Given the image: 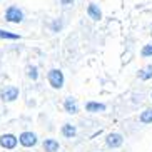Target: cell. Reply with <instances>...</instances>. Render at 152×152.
Masks as SVG:
<instances>
[{
	"instance_id": "obj_10",
	"label": "cell",
	"mask_w": 152,
	"mask_h": 152,
	"mask_svg": "<svg viewBox=\"0 0 152 152\" xmlns=\"http://www.w3.org/2000/svg\"><path fill=\"white\" fill-rule=\"evenodd\" d=\"M58 140L55 139H45L44 140V151L45 152H57L58 151Z\"/></svg>"
},
{
	"instance_id": "obj_6",
	"label": "cell",
	"mask_w": 152,
	"mask_h": 152,
	"mask_svg": "<svg viewBox=\"0 0 152 152\" xmlns=\"http://www.w3.org/2000/svg\"><path fill=\"white\" fill-rule=\"evenodd\" d=\"M18 142V137H15L14 134H4L0 137V145L4 149H15Z\"/></svg>"
},
{
	"instance_id": "obj_13",
	"label": "cell",
	"mask_w": 152,
	"mask_h": 152,
	"mask_svg": "<svg viewBox=\"0 0 152 152\" xmlns=\"http://www.w3.org/2000/svg\"><path fill=\"white\" fill-rule=\"evenodd\" d=\"M139 121L142 124H152V109H145L144 112H140Z\"/></svg>"
},
{
	"instance_id": "obj_18",
	"label": "cell",
	"mask_w": 152,
	"mask_h": 152,
	"mask_svg": "<svg viewBox=\"0 0 152 152\" xmlns=\"http://www.w3.org/2000/svg\"><path fill=\"white\" fill-rule=\"evenodd\" d=\"M74 2H75V0H60V4H62L64 7H70V5H74Z\"/></svg>"
},
{
	"instance_id": "obj_3",
	"label": "cell",
	"mask_w": 152,
	"mask_h": 152,
	"mask_svg": "<svg viewBox=\"0 0 152 152\" xmlns=\"http://www.w3.org/2000/svg\"><path fill=\"white\" fill-rule=\"evenodd\" d=\"M18 97V87L15 85H5L4 89L0 90V99L4 102H14Z\"/></svg>"
},
{
	"instance_id": "obj_14",
	"label": "cell",
	"mask_w": 152,
	"mask_h": 152,
	"mask_svg": "<svg viewBox=\"0 0 152 152\" xmlns=\"http://www.w3.org/2000/svg\"><path fill=\"white\" fill-rule=\"evenodd\" d=\"M0 39H5V40H18L20 35H18V34H14V32H9V30L0 28Z\"/></svg>"
},
{
	"instance_id": "obj_19",
	"label": "cell",
	"mask_w": 152,
	"mask_h": 152,
	"mask_svg": "<svg viewBox=\"0 0 152 152\" xmlns=\"http://www.w3.org/2000/svg\"><path fill=\"white\" fill-rule=\"evenodd\" d=\"M151 99H152V95H151Z\"/></svg>"
},
{
	"instance_id": "obj_12",
	"label": "cell",
	"mask_w": 152,
	"mask_h": 152,
	"mask_svg": "<svg viewBox=\"0 0 152 152\" xmlns=\"http://www.w3.org/2000/svg\"><path fill=\"white\" fill-rule=\"evenodd\" d=\"M139 79L140 80H151L152 79V65H147L142 70H139Z\"/></svg>"
},
{
	"instance_id": "obj_16",
	"label": "cell",
	"mask_w": 152,
	"mask_h": 152,
	"mask_svg": "<svg viewBox=\"0 0 152 152\" xmlns=\"http://www.w3.org/2000/svg\"><path fill=\"white\" fill-rule=\"evenodd\" d=\"M142 57H152V44H147L142 47Z\"/></svg>"
},
{
	"instance_id": "obj_7",
	"label": "cell",
	"mask_w": 152,
	"mask_h": 152,
	"mask_svg": "<svg viewBox=\"0 0 152 152\" xmlns=\"http://www.w3.org/2000/svg\"><path fill=\"white\" fill-rule=\"evenodd\" d=\"M64 109L67 114H77L79 112V105H77V100L72 97H67L65 99V102H64Z\"/></svg>"
},
{
	"instance_id": "obj_9",
	"label": "cell",
	"mask_w": 152,
	"mask_h": 152,
	"mask_svg": "<svg viewBox=\"0 0 152 152\" xmlns=\"http://www.w3.org/2000/svg\"><path fill=\"white\" fill-rule=\"evenodd\" d=\"M105 109H107L105 104H100V102H87L85 104V110L92 112V114H95V112H104Z\"/></svg>"
},
{
	"instance_id": "obj_2",
	"label": "cell",
	"mask_w": 152,
	"mask_h": 152,
	"mask_svg": "<svg viewBox=\"0 0 152 152\" xmlns=\"http://www.w3.org/2000/svg\"><path fill=\"white\" fill-rule=\"evenodd\" d=\"M5 20L12 23H20L23 20V12L18 7H15V5H10L7 9V12H5Z\"/></svg>"
},
{
	"instance_id": "obj_17",
	"label": "cell",
	"mask_w": 152,
	"mask_h": 152,
	"mask_svg": "<svg viewBox=\"0 0 152 152\" xmlns=\"http://www.w3.org/2000/svg\"><path fill=\"white\" fill-rule=\"evenodd\" d=\"M60 27H62V23L58 22V20H55L54 25H52V30H54V32H58V30H60Z\"/></svg>"
},
{
	"instance_id": "obj_8",
	"label": "cell",
	"mask_w": 152,
	"mask_h": 152,
	"mask_svg": "<svg viewBox=\"0 0 152 152\" xmlns=\"http://www.w3.org/2000/svg\"><path fill=\"white\" fill-rule=\"evenodd\" d=\"M87 14H89V17L92 18V20H100V18H102V12L99 9V5H95V4H89Z\"/></svg>"
},
{
	"instance_id": "obj_5",
	"label": "cell",
	"mask_w": 152,
	"mask_h": 152,
	"mask_svg": "<svg viewBox=\"0 0 152 152\" xmlns=\"http://www.w3.org/2000/svg\"><path fill=\"white\" fill-rule=\"evenodd\" d=\"M105 144H107V147H110V149H117L124 144V137H122V134H119V132H112V134L107 135Z\"/></svg>"
},
{
	"instance_id": "obj_11",
	"label": "cell",
	"mask_w": 152,
	"mask_h": 152,
	"mask_svg": "<svg viewBox=\"0 0 152 152\" xmlns=\"http://www.w3.org/2000/svg\"><path fill=\"white\" fill-rule=\"evenodd\" d=\"M77 134V129H75V125H72V124H65L62 125V135L64 137H67V139H74Z\"/></svg>"
},
{
	"instance_id": "obj_1",
	"label": "cell",
	"mask_w": 152,
	"mask_h": 152,
	"mask_svg": "<svg viewBox=\"0 0 152 152\" xmlns=\"http://www.w3.org/2000/svg\"><path fill=\"white\" fill-rule=\"evenodd\" d=\"M47 79H49V84L52 85L54 89H62V87H64V82H65L62 70H58V69H52V70H49V74H47Z\"/></svg>"
},
{
	"instance_id": "obj_4",
	"label": "cell",
	"mask_w": 152,
	"mask_h": 152,
	"mask_svg": "<svg viewBox=\"0 0 152 152\" xmlns=\"http://www.w3.org/2000/svg\"><path fill=\"white\" fill-rule=\"evenodd\" d=\"M18 142L22 144L23 147H34L37 144V135L34 132H22V134L18 135Z\"/></svg>"
},
{
	"instance_id": "obj_15",
	"label": "cell",
	"mask_w": 152,
	"mask_h": 152,
	"mask_svg": "<svg viewBox=\"0 0 152 152\" xmlns=\"http://www.w3.org/2000/svg\"><path fill=\"white\" fill-rule=\"evenodd\" d=\"M27 75H28V79H32V80H37V79H39V72H37L35 65H28L27 67Z\"/></svg>"
}]
</instances>
